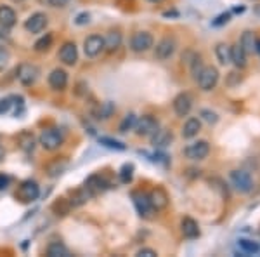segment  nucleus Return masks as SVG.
<instances>
[{
	"instance_id": "37998d69",
	"label": "nucleus",
	"mask_w": 260,
	"mask_h": 257,
	"mask_svg": "<svg viewBox=\"0 0 260 257\" xmlns=\"http://www.w3.org/2000/svg\"><path fill=\"white\" fill-rule=\"evenodd\" d=\"M77 24H85V23H89V14L87 12H82V14H78L77 16V21H75Z\"/></svg>"
},
{
	"instance_id": "a211bd4d",
	"label": "nucleus",
	"mask_w": 260,
	"mask_h": 257,
	"mask_svg": "<svg viewBox=\"0 0 260 257\" xmlns=\"http://www.w3.org/2000/svg\"><path fill=\"white\" fill-rule=\"evenodd\" d=\"M16 12L9 6H0V26L4 30H9L16 24Z\"/></svg>"
},
{
	"instance_id": "9d476101",
	"label": "nucleus",
	"mask_w": 260,
	"mask_h": 257,
	"mask_svg": "<svg viewBox=\"0 0 260 257\" xmlns=\"http://www.w3.org/2000/svg\"><path fill=\"white\" fill-rule=\"evenodd\" d=\"M175 47H177L175 40L172 39V37H165V39H161L156 44V50H154V56H156L160 61L170 60V58L174 56V52H175Z\"/></svg>"
},
{
	"instance_id": "09e8293b",
	"label": "nucleus",
	"mask_w": 260,
	"mask_h": 257,
	"mask_svg": "<svg viewBox=\"0 0 260 257\" xmlns=\"http://www.w3.org/2000/svg\"><path fill=\"white\" fill-rule=\"evenodd\" d=\"M12 2H16V4H21V2H24V0H12Z\"/></svg>"
},
{
	"instance_id": "cd10ccee",
	"label": "nucleus",
	"mask_w": 260,
	"mask_h": 257,
	"mask_svg": "<svg viewBox=\"0 0 260 257\" xmlns=\"http://www.w3.org/2000/svg\"><path fill=\"white\" fill-rule=\"evenodd\" d=\"M89 193H87L85 188H80V189H75V191H71V205L73 207H78V205L85 204L87 200H89Z\"/></svg>"
},
{
	"instance_id": "7ed1b4c3",
	"label": "nucleus",
	"mask_w": 260,
	"mask_h": 257,
	"mask_svg": "<svg viewBox=\"0 0 260 257\" xmlns=\"http://www.w3.org/2000/svg\"><path fill=\"white\" fill-rule=\"evenodd\" d=\"M196 80H198V85L201 91L208 92V91L215 89L217 82H219V70H217L215 66H205V68L200 71Z\"/></svg>"
},
{
	"instance_id": "412c9836",
	"label": "nucleus",
	"mask_w": 260,
	"mask_h": 257,
	"mask_svg": "<svg viewBox=\"0 0 260 257\" xmlns=\"http://www.w3.org/2000/svg\"><path fill=\"white\" fill-rule=\"evenodd\" d=\"M201 130V120L200 119H187V122L182 127V136L186 139H192L198 136V132Z\"/></svg>"
},
{
	"instance_id": "f257e3e1",
	"label": "nucleus",
	"mask_w": 260,
	"mask_h": 257,
	"mask_svg": "<svg viewBox=\"0 0 260 257\" xmlns=\"http://www.w3.org/2000/svg\"><path fill=\"white\" fill-rule=\"evenodd\" d=\"M62 141H64V137H62V132H61L59 129H56V127L44 129V130H42V134H40V137H39L40 146L44 150H47V151L57 150L62 145Z\"/></svg>"
},
{
	"instance_id": "dca6fc26",
	"label": "nucleus",
	"mask_w": 260,
	"mask_h": 257,
	"mask_svg": "<svg viewBox=\"0 0 260 257\" xmlns=\"http://www.w3.org/2000/svg\"><path fill=\"white\" fill-rule=\"evenodd\" d=\"M49 85L54 91H64L66 85H68V73L61 68L52 70L49 75Z\"/></svg>"
},
{
	"instance_id": "c9c22d12",
	"label": "nucleus",
	"mask_w": 260,
	"mask_h": 257,
	"mask_svg": "<svg viewBox=\"0 0 260 257\" xmlns=\"http://www.w3.org/2000/svg\"><path fill=\"white\" fill-rule=\"evenodd\" d=\"M132 176H134V165L132 163H125L120 170V179L121 183H130L132 181Z\"/></svg>"
},
{
	"instance_id": "0eeeda50",
	"label": "nucleus",
	"mask_w": 260,
	"mask_h": 257,
	"mask_svg": "<svg viewBox=\"0 0 260 257\" xmlns=\"http://www.w3.org/2000/svg\"><path fill=\"white\" fill-rule=\"evenodd\" d=\"M210 153V145L208 141H196L191 142L189 146H186L184 150V155H186L189 160H205Z\"/></svg>"
},
{
	"instance_id": "423d86ee",
	"label": "nucleus",
	"mask_w": 260,
	"mask_h": 257,
	"mask_svg": "<svg viewBox=\"0 0 260 257\" xmlns=\"http://www.w3.org/2000/svg\"><path fill=\"white\" fill-rule=\"evenodd\" d=\"M154 45V39L153 35L148 32H137L136 35L130 39V47H132L134 52H146Z\"/></svg>"
},
{
	"instance_id": "4468645a",
	"label": "nucleus",
	"mask_w": 260,
	"mask_h": 257,
	"mask_svg": "<svg viewBox=\"0 0 260 257\" xmlns=\"http://www.w3.org/2000/svg\"><path fill=\"white\" fill-rule=\"evenodd\" d=\"M59 60L68 66L77 65L78 49H77V45H75V42H66V44H62V47L59 49Z\"/></svg>"
},
{
	"instance_id": "f8f14e48",
	"label": "nucleus",
	"mask_w": 260,
	"mask_h": 257,
	"mask_svg": "<svg viewBox=\"0 0 260 257\" xmlns=\"http://www.w3.org/2000/svg\"><path fill=\"white\" fill-rule=\"evenodd\" d=\"M45 26H47V16L44 12H35L24 21V30L28 33H40L45 30Z\"/></svg>"
},
{
	"instance_id": "79ce46f5",
	"label": "nucleus",
	"mask_w": 260,
	"mask_h": 257,
	"mask_svg": "<svg viewBox=\"0 0 260 257\" xmlns=\"http://www.w3.org/2000/svg\"><path fill=\"white\" fill-rule=\"evenodd\" d=\"M229 18H231V14H229V12H225V14H220L219 16V18H217L215 21H213V26H220V24H224V23H228V21H229Z\"/></svg>"
},
{
	"instance_id": "49530a36",
	"label": "nucleus",
	"mask_w": 260,
	"mask_h": 257,
	"mask_svg": "<svg viewBox=\"0 0 260 257\" xmlns=\"http://www.w3.org/2000/svg\"><path fill=\"white\" fill-rule=\"evenodd\" d=\"M4 157H6V151H4L2 145H0V162H2V160H4Z\"/></svg>"
},
{
	"instance_id": "de8ad7c7",
	"label": "nucleus",
	"mask_w": 260,
	"mask_h": 257,
	"mask_svg": "<svg viewBox=\"0 0 260 257\" xmlns=\"http://www.w3.org/2000/svg\"><path fill=\"white\" fill-rule=\"evenodd\" d=\"M148 2H153V4H160V2H163V0H148Z\"/></svg>"
},
{
	"instance_id": "39448f33",
	"label": "nucleus",
	"mask_w": 260,
	"mask_h": 257,
	"mask_svg": "<svg viewBox=\"0 0 260 257\" xmlns=\"http://www.w3.org/2000/svg\"><path fill=\"white\" fill-rule=\"evenodd\" d=\"M231 183L240 193H250L253 189V179L246 170H233L231 172Z\"/></svg>"
},
{
	"instance_id": "2f4dec72",
	"label": "nucleus",
	"mask_w": 260,
	"mask_h": 257,
	"mask_svg": "<svg viewBox=\"0 0 260 257\" xmlns=\"http://www.w3.org/2000/svg\"><path fill=\"white\" fill-rule=\"evenodd\" d=\"M50 45H52V35H50V33H45L42 39L35 42V50L37 52H45V50L50 49Z\"/></svg>"
},
{
	"instance_id": "58836bf2",
	"label": "nucleus",
	"mask_w": 260,
	"mask_h": 257,
	"mask_svg": "<svg viewBox=\"0 0 260 257\" xmlns=\"http://www.w3.org/2000/svg\"><path fill=\"white\" fill-rule=\"evenodd\" d=\"M9 60H11V54L7 49L0 47V71H2L4 68H6L7 65H9Z\"/></svg>"
},
{
	"instance_id": "473e14b6",
	"label": "nucleus",
	"mask_w": 260,
	"mask_h": 257,
	"mask_svg": "<svg viewBox=\"0 0 260 257\" xmlns=\"http://www.w3.org/2000/svg\"><path fill=\"white\" fill-rule=\"evenodd\" d=\"M99 142L106 146V148H111V150H118V151L127 150V146H125L123 142L116 141V139H111V137H99Z\"/></svg>"
},
{
	"instance_id": "72a5a7b5",
	"label": "nucleus",
	"mask_w": 260,
	"mask_h": 257,
	"mask_svg": "<svg viewBox=\"0 0 260 257\" xmlns=\"http://www.w3.org/2000/svg\"><path fill=\"white\" fill-rule=\"evenodd\" d=\"M136 122H137V117L134 115V113H128V115L125 117L123 120H121L120 132H128V130H132L134 127H136Z\"/></svg>"
},
{
	"instance_id": "ddd939ff",
	"label": "nucleus",
	"mask_w": 260,
	"mask_h": 257,
	"mask_svg": "<svg viewBox=\"0 0 260 257\" xmlns=\"http://www.w3.org/2000/svg\"><path fill=\"white\" fill-rule=\"evenodd\" d=\"M132 198H134V205H136L137 212H139L142 217H149L151 212L154 210L153 205H151L149 195L141 193V191H136V193H132Z\"/></svg>"
},
{
	"instance_id": "ea45409f",
	"label": "nucleus",
	"mask_w": 260,
	"mask_h": 257,
	"mask_svg": "<svg viewBox=\"0 0 260 257\" xmlns=\"http://www.w3.org/2000/svg\"><path fill=\"white\" fill-rule=\"evenodd\" d=\"M201 117H203V120H207L208 124H217V120H219L217 113L210 111V109H201Z\"/></svg>"
},
{
	"instance_id": "a878e982",
	"label": "nucleus",
	"mask_w": 260,
	"mask_h": 257,
	"mask_svg": "<svg viewBox=\"0 0 260 257\" xmlns=\"http://www.w3.org/2000/svg\"><path fill=\"white\" fill-rule=\"evenodd\" d=\"M71 209H73V205H71L68 198H59V200L52 204V210L56 212V216H66Z\"/></svg>"
},
{
	"instance_id": "b1692460",
	"label": "nucleus",
	"mask_w": 260,
	"mask_h": 257,
	"mask_svg": "<svg viewBox=\"0 0 260 257\" xmlns=\"http://www.w3.org/2000/svg\"><path fill=\"white\" fill-rule=\"evenodd\" d=\"M47 255L49 257H70L71 252L70 248L61 242H52L47 247Z\"/></svg>"
},
{
	"instance_id": "c756f323",
	"label": "nucleus",
	"mask_w": 260,
	"mask_h": 257,
	"mask_svg": "<svg viewBox=\"0 0 260 257\" xmlns=\"http://www.w3.org/2000/svg\"><path fill=\"white\" fill-rule=\"evenodd\" d=\"M66 165H68V162H66L64 158H61V160H54L52 163H49V165H47V172H49V176H52V178H56V176L62 174V170H64V168H66Z\"/></svg>"
},
{
	"instance_id": "aec40b11",
	"label": "nucleus",
	"mask_w": 260,
	"mask_h": 257,
	"mask_svg": "<svg viewBox=\"0 0 260 257\" xmlns=\"http://www.w3.org/2000/svg\"><path fill=\"white\" fill-rule=\"evenodd\" d=\"M149 200H151V205H153L154 210H161L169 205V196H167V193L163 191L161 188L153 189L149 195Z\"/></svg>"
},
{
	"instance_id": "4c0bfd02",
	"label": "nucleus",
	"mask_w": 260,
	"mask_h": 257,
	"mask_svg": "<svg viewBox=\"0 0 260 257\" xmlns=\"http://www.w3.org/2000/svg\"><path fill=\"white\" fill-rule=\"evenodd\" d=\"M12 104H14V103H12V96H11V98L0 99V115H6V113H9Z\"/></svg>"
},
{
	"instance_id": "9b49d317",
	"label": "nucleus",
	"mask_w": 260,
	"mask_h": 257,
	"mask_svg": "<svg viewBox=\"0 0 260 257\" xmlns=\"http://www.w3.org/2000/svg\"><path fill=\"white\" fill-rule=\"evenodd\" d=\"M192 108V96L189 92H180L177 98L174 99V111L177 117H187Z\"/></svg>"
},
{
	"instance_id": "6ab92c4d",
	"label": "nucleus",
	"mask_w": 260,
	"mask_h": 257,
	"mask_svg": "<svg viewBox=\"0 0 260 257\" xmlns=\"http://www.w3.org/2000/svg\"><path fill=\"white\" fill-rule=\"evenodd\" d=\"M151 137H153V145L156 146V148H167V146H170L172 141H174L172 132L167 129H158Z\"/></svg>"
},
{
	"instance_id": "7c9ffc66",
	"label": "nucleus",
	"mask_w": 260,
	"mask_h": 257,
	"mask_svg": "<svg viewBox=\"0 0 260 257\" xmlns=\"http://www.w3.org/2000/svg\"><path fill=\"white\" fill-rule=\"evenodd\" d=\"M238 245L243 250V254H257L260 250V245L257 242H253V240H246V238H241L240 242H238Z\"/></svg>"
},
{
	"instance_id": "a18cd8bd",
	"label": "nucleus",
	"mask_w": 260,
	"mask_h": 257,
	"mask_svg": "<svg viewBox=\"0 0 260 257\" xmlns=\"http://www.w3.org/2000/svg\"><path fill=\"white\" fill-rule=\"evenodd\" d=\"M255 50L260 54V39H255Z\"/></svg>"
},
{
	"instance_id": "c03bdc74",
	"label": "nucleus",
	"mask_w": 260,
	"mask_h": 257,
	"mask_svg": "<svg viewBox=\"0 0 260 257\" xmlns=\"http://www.w3.org/2000/svg\"><path fill=\"white\" fill-rule=\"evenodd\" d=\"M7 186H9V178L4 174H0V189H6Z\"/></svg>"
},
{
	"instance_id": "5701e85b",
	"label": "nucleus",
	"mask_w": 260,
	"mask_h": 257,
	"mask_svg": "<svg viewBox=\"0 0 260 257\" xmlns=\"http://www.w3.org/2000/svg\"><path fill=\"white\" fill-rule=\"evenodd\" d=\"M120 45H121V33L120 32L113 30L104 37V49H106L108 52H115Z\"/></svg>"
},
{
	"instance_id": "e433bc0d",
	"label": "nucleus",
	"mask_w": 260,
	"mask_h": 257,
	"mask_svg": "<svg viewBox=\"0 0 260 257\" xmlns=\"http://www.w3.org/2000/svg\"><path fill=\"white\" fill-rule=\"evenodd\" d=\"M191 63V71H192V77L194 78H198V75H200V71L203 70V65H201V56L200 54H194V58H192V61Z\"/></svg>"
},
{
	"instance_id": "a19ab883",
	"label": "nucleus",
	"mask_w": 260,
	"mask_h": 257,
	"mask_svg": "<svg viewBox=\"0 0 260 257\" xmlns=\"http://www.w3.org/2000/svg\"><path fill=\"white\" fill-rule=\"evenodd\" d=\"M158 254L153 250V248H141L139 252H137V257H156Z\"/></svg>"
},
{
	"instance_id": "f3484780",
	"label": "nucleus",
	"mask_w": 260,
	"mask_h": 257,
	"mask_svg": "<svg viewBox=\"0 0 260 257\" xmlns=\"http://www.w3.org/2000/svg\"><path fill=\"white\" fill-rule=\"evenodd\" d=\"M180 231H182L184 238L187 240H194L200 237V226L194 219L191 217H184L182 222H180Z\"/></svg>"
},
{
	"instance_id": "2eb2a0df",
	"label": "nucleus",
	"mask_w": 260,
	"mask_h": 257,
	"mask_svg": "<svg viewBox=\"0 0 260 257\" xmlns=\"http://www.w3.org/2000/svg\"><path fill=\"white\" fill-rule=\"evenodd\" d=\"M83 188L87 189V193H89L90 196H94V195H98V193L104 191L106 188H110V183H108L103 176L94 174V176H90V178L85 181V186H83Z\"/></svg>"
},
{
	"instance_id": "4be33fe9",
	"label": "nucleus",
	"mask_w": 260,
	"mask_h": 257,
	"mask_svg": "<svg viewBox=\"0 0 260 257\" xmlns=\"http://www.w3.org/2000/svg\"><path fill=\"white\" fill-rule=\"evenodd\" d=\"M246 56H248V54L243 50V47L240 44H236V45L231 47V63H234L238 68H245L246 66Z\"/></svg>"
},
{
	"instance_id": "8fccbe9b",
	"label": "nucleus",
	"mask_w": 260,
	"mask_h": 257,
	"mask_svg": "<svg viewBox=\"0 0 260 257\" xmlns=\"http://www.w3.org/2000/svg\"><path fill=\"white\" fill-rule=\"evenodd\" d=\"M2 37H4V33H2V30H0V39H2Z\"/></svg>"
},
{
	"instance_id": "f704fd0d",
	"label": "nucleus",
	"mask_w": 260,
	"mask_h": 257,
	"mask_svg": "<svg viewBox=\"0 0 260 257\" xmlns=\"http://www.w3.org/2000/svg\"><path fill=\"white\" fill-rule=\"evenodd\" d=\"M113 111H115V104L113 103H103L99 106V111H98V119H103V120H106V119H110V117L113 115Z\"/></svg>"
},
{
	"instance_id": "393cba45",
	"label": "nucleus",
	"mask_w": 260,
	"mask_h": 257,
	"mask_svg": "<svg viewBox=\"0 0 260 257\" xmlns=\"http://www.w3.org/2000/svg\"><path fill=\"white\" fill-rule=\"evenodd\" d=\"M215 56L220 65H229L231 63V47L228 44H217L215 45Z\"/></svg>"
},
{
	"instance_id": "c85d7f7f",
	"label": "nucleus",
	"mask_w": 260,
	"mask_h": 257,
	"mask_svg": "<svg viewBox=\"0 0 260 257\" xmlns=\"http://www.w3.org/2000/svg\"><path fill=\"white\" fill-rule=\"evenodd\" d=\"M240 45L243 47V50H245L246 54L253 52L255 50V37L251 32H245L241 35V40H240Z\"/></svg>"
},
{
	"instance_id": "6e6552de",
	"label": "nucleus",
	"mask_w": 260,
	"mask_h": 257,
	"mask_svg": "<svg viewBox=\"0 0 260 257\" xmlns=\"http://www.w3.org/2000/svg\"><path fill=\"white\" fill-rule=\"evenodd\" d=\"M134 129H136L137 136H153V134L160 129V125H158V120L154 119V117L144 115L136 122V127Z\"/></svg>"
},
{
	"instance_id": "bb28decb",
	"label": "nucleus",
	"mask_w": 260,
	"mask_h": 257,
	"mask_svg": "<svg viewBox=\"0 0 260 257\" xmlns=\"http://www.w3.org/2000/svg\"><path fill=\"white\" fill-rule=\"evenodd\" d=\"M18 141H19L21 150L26 151V153H30V151H33V148H35V137H33V134L30 132H23L18 137Z\"/></svg>"
},
{
	"instance_id": "20e7f679",
	"label": "nucleus",
	"mask_w": 260,
	"mask_h": 257,
	"mask_svg": "<svg viewBox=\"0 0 260 257\" xmlns=\"http://www.w3.org/2000/svg\"><path fill=\"white\" fill-rule=\"evenodd\" d=\"M18 80L23 85H26V87H30L33 85V83L39 80L40 77V70H39V66H35V65H31V63H23V65H19L18 66Z\"/></svg>"
},
{
	"instance_id": "1a4fd4ad",
	"label": "nucleus",
	"mask_w": 260,
	"mask_h": 257,
	"mask_svg": "<svg viewBox=\"0 0 260 257\" xmlns=\"http://www.w3.org/2000/svg\"><path fill=\"white\" fill-rule=\"evenodd\" d=\"M103 50H104V37L90 35V37H87L85 42H83V52H85L87 58L99 56Z\"/></svg>"
},
{
	"instance_id": "f03ea898",
	"label": "nucleus",
	"mask_w": 260,
	"mask_h": 257,
	"mask_svg": "<svg viewBox=\"0 0 260 257\" xmlns=\"http://www.w3.org/2000/svg\"><path fill=\"white\" fill-rule=\"evenodd\" d=\"M39 196H40V188H39V184L31 179L23 181V183L19 184L18 191H16V198H18L19 202H23V204H31V202H35Z\"/></svg>"
}]
</instances>
